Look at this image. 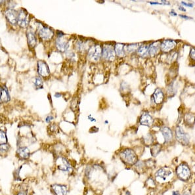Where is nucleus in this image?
Segmentation results:
<instances>
[{
  "label": "nucleus",
  "instance_id": "1",
  "mask_svg": "<svg viewBox=\"0 0 195 195\" xmlns=\"http://www.w3.org/2000/svg\"><path fill=\"white\" fill-rule=\"evenodd\" d=\"M120 157L122 160L129 165H134L138 160L137 156L131 149H126L122 150L120 153Z\"/></svg>",
  "mask_w": 195,
  "mask_h": 195
},
{
  "label": "nucleus",
  "instance_id": "2",
  "mask_svg": "<svg viewBox=\"0 0 195 195\" xmlns=\"http://www.w3.org/2000/svg\"><path fill=\"white\" fill-rule=\"evenodd\" d=\"M176 174L179 179L183 181H187L190 177L191 172L188 166L185 164H181L177 167Z\"/></svg>",
  "mask_w": 195,
  "mask_h": 195
},
{
  "label": "nucleus",
  "instance_id": "3",
  "mask_svg": "<svg viewBox=\"0 0 195 195\" xmlns=\"http://www.w3.org/2000/svg\"><path fill=\"white\" fill-rule=\"evenodd\" d=\"M102 56L105 60L114 61L116 57L114 47L111 44H104L102 48Z\"/></svg>",
  "mask_w": 195,
  "mask_h": 195
},
{
  "label": "nucleus",
  "instance_id": "4",
  "mask_svg": "<svg viewBox=\"0 0 195 195\" xmlns=\"http://www.w3.org/2000/svg\"><path fill=\"white\" fill-rule=\"evenodd\" d=\"M175 136L177 141L183 145H187L189 143L190 137L186 132L184 131L183 128L180 126H177L175 130Z\"/></svg>",
  "mask_w": 195,
  "mask_h": 195
},
{
  "label": "nucleus",
  "instance_id": "5",
  "mask_svg": "<svg viewBox=\"0 0 195 195\" xmlns=\"http://www.w3.org/2000/svg\"><path fill=\"white\" fill-rule=\"evenodd\" d=\"M102 55V48L99 44H95L89 49L88 56L93 61H98Z\"/></svg>",
  "mask_w": 195,
  "mask_h": 195
},
{
  "label": "nucleus",
  "instance_id": "6",
  "mask_svg": "<svg viewBox=\"0 0 195 195\" xmlns=\"http://www.w3.org/2000/svg\"><path fill=\"white\" fill-rule=\"evenodd\" d=\"M176 45L177 43L175 41L171 40H166L161 43L160 48L162 52L168 53L171 51V50H173L176 47Z\"/></svg>",
  "mask_w": 195,
  "mask_h": 195
},
{
  "label": "nucleus",
  "instance_id": "7",
  "mask_svg": "<svg viewBox=\"0 0 195 195\" xmlns=\"http://www.w3.org/2000/svg\"><path fill=\"white\" fill-rule=\"evenodd\" d=\"M17 22L18 25L22 28H25L28 24V15L25 11H21L18 13L17 21Z\"/></svg>",
  "mask_w": 195,
  "mask_h": 195
},
{
  "label": "nucleus",
  "instance_id": "8",
  "mask_svg": "<svg viewBox=\"0 0 195 195\" xmlns=\"http://www.w3.org/2000/svg\"><path fill=\"white\" fill-rule=\"evenodd\" d=\"M39 36L44 40H49L53 36V32L48 27H42L39 30Z\"/></svg>",
  "mask_w": 195,
  "mask_h": 195
},
{
  "label": "nucleus",
  "instance_id": "9",
  "mask_svg": "<svg viewBox=\"0 0 195 195\" xmlns=\"http://www.w3.org/2000/svg\"><path fill=\"white\" fill-rule=\"evenodd\" d=\"M57 164L58 169L63 171H68L71 169V164L67 159L64 157H61L57 159Z\"/></svg>",
  "mask_w": 195,
  "mask_h": 195
},
{
  "label": "nucleus",
  "instance_id": "10",
  "mask_svg": "<svg viewBox=\"0 0 195 195\" xmlns=\"http://www.w3.org/2000/svg\"><path fill=\"white\" fill-rule=\"evenodd\" d=\"M139 122L143 126L151 127L153 124V119L152 116L147 112H144L139 120Z\"/></svg>",
  "mask_w": 195,
  "mask_h": 195
},
{
  "label": "nucleus",
  "instance_id": "11",
  "mask_svg": "<svg viewBox=\"0 0 195 195\" xmlns=\"http://www.w3.org/2000/svg\"><path fill=\"white\" fill-rule=\"evenodd\" d=\"M52 190L55 195H67L68 193L67 187L64 185L55 184L52 185Z\"/></svg>",
  "mask_w": 195,
  "mask_h": 195
},
{
  "label": "nucleus",
  "instance_id": "12",
  "mask_svg": "<svg viewBox=\"0 0 195 195\" xmlns=\"http://www.w3.org/2000/svg\"><path fill=\"white\" fill-rule=\"evenodd\" d=\"M172 174V172L170 169L169 168H161L158 170L156 173V177L157 178L160 179L162 180H166L170 175Z\"/></svg>",
  "mask_w": 195,
  "mask_h": 195
},
{
  "label": "nucleus",
  "instance_id": "13",
  "mask_svg": "<svg viewBox=\"0 0 195 195\" xmlns=\"http://www.w3.org/2000/svg\"><path fill=\"white\" fill-rule=\"evenodd\" d=\"M38 73L42 76H48L49 74L48 66L45 62L40 61L38 62Z\"/></svg>",
  "mask_w": 195,
  "mask_h": 195
},
{
  "label": "nucleus",
  "instance_id": "14",
  "mask_svg": "<svg viewBox=\"0 0 195 195\" xmlns=\"http://www.w3.org/2000/svg\"><path fill=\"white\" fill-rule=\"evenodd\" d=\"M160 131L163 135L164 139V142L166 143H170L173 139V134L170 128L166 126L163 127L160 130Z\"/></svg>",
  "mask_w": 195,
  "mask_h": 195
},
{
  "label": "nucleus",
  "instance_id": "15",
  "mask_svg": "<svg viewBox=\"0 0 195 195\" xmlns=\"http://www.w3.org/2000/svg\"><path fill=\"white\" fill-rule=\"evenodd\" d=\"M5 16L7 18V20H8L11 24H15L17 21L18 12L12 9H9L6 11Z\"/></svg>",
  "mask_w": 195,
  "mask_h": 195
},
{
  "label": "nucleus",
  "instance_id": "16",
  "mask_svg": "<svg viewBox=\"0 0 195 195\" xmlns=\"http://www.w3.org/2000/svg\"><path fill=\"white\" fill-rule=\"evenodd\" d=\"M56 45L57 49L61 52H64L69 47V44L64 40H62L61 37H58L56 41Z\"/></svg>",
  "mask_w": 195,
  "mask_h": 195
},
{
  "label": "nucleus",
  "instance_id": "17",
  "mask_svg": "<svg viewBox=\"0 0 195 195\" xmlns=\"http://www.w3.org/2000/svg\"><path fill=\"white\" fill-rule=\"evenodd\" d=\"M153 99L157 104H160L164 99V95L160 89H156L153 93Z\"/></svg>",
  "mask_w": 195,
  "mask_h": 195
},
{
  "label": "nucleus",
  "instance_id": "18",
  "mask_svg": "<svg viewBox=\"0 0 195 195\" xmlns=\"http://www.w3.org/2000/svg\"><path fill=\"white\" fill-rule=\"evenodd\" d=\"M160 44L159 42H154L149 45L148 53L151 56H154L159 52Z\"/></svg>",
  "mask_w": 195,
  "mask_h": 195
},
{
  "label": "nucleus",
  "instance_id": "19",
  "mask_svg": "<svg viewBox=\"0 0 195 195\" xmlns=\"http://www.w3.org/2000/svg\"><path fill=\"white\" fill-rule=\"evenodd\" d=\"M17 153L22 159H28L30 157V150L27 147H21L17 150Z\"/></svg>",
  "mask_w": 195,
  "mask_h": 195
},
{
  "label": "nucleus",
  "instance_id": "20",
  "mask_svg": "<svg viewBox=\"0 0 195 195\" xmlns=\"http://www.w3.org/2000/svg\"><path fill=\"white\" fill-rule=\"evenodd\" d=\"M0 100L3 102H7L10 100V96L5 87H0Z\"/></svg>",
  "mask_w": 195,
  "mask_h": 195
},
{
  "label": "nucleus",
  "instance_id": "21",
  "mask_svg": "<svg viewBox=\"0 0 195 195\" xmlns=\"http://www.w3.org/2000/svg\"><path fill=\"white\" fill-rule=\"evenodd\" d=\"M114 51L116 53V55H118V57H124L125 55L124 44H116L114 47Z\"/></svg>",
  "mask_w": 195,
  "mask_h": 195
},
{
  "label": "nucleus",
  "instance_id": "22",
  "mask_svg": "<svg viewBox=\"0 0 195 195\" xmlns=\"http://www.w3.org/2000/svg\"><path fill=\"white\" fill-rule=\"evenodd\" d=\"M148 49H149V45L146 44H143L142 45L139 47L137 51L140 56L145 57L149 55V53H148Z\"/></svg>",
  "mask_w": 195,
  "mask_h": 195
},
{
  "label": "nucleus",
  "instance_id": "23",
  "mask_svg": "<svg viewBox=\"0 0 195 195\" xmlns=\"http://www.w3.org/2000/svg\"><path fill=\"white\" fill-rule=\"evenodd\" d=\"M27 38H28V45L31 48H34V47L36 44V39L35 37L34 33L32 32H27Z\"/></svg>",
  "mask_w": 195,
  "mask_h": 195
},
{
  "label": "nucleus",
  "instance_id": "24",
  "mask_svg": "<svg viewBox=\"0 0 195 195\" xmlns=\"http://www.w3.org/2000/svg\"><path fill=\"white\" fill-rule=\"evenodd\" d=\"M162 147L160 144H156V145H153V147L151 148V154L154 157H157V156L160 153V152L161 151Z\"/></svg>",
  "mask_w": 195,
  "mask_h": 195
},
{
  "label": "nucleus",
  "instance_id": "25",
  "mask_svg": "<svg viewBox=\"0 0 195 195\" xmlns=\"http://www.w3.org/2000/svg\"><path fill=\"white\" fill-rule=\"evenodd\" d=\"M139 47V45L138 44H133L127 45L126 46V52H127L129 53H134L135 51H137Z\"/></svg>",
  "mask_w": 195,
  "mask_h": 195
},
{
  "label": "nucleus",
  "instance_id": "26",
  "mask_svg": "<svg viewBox=\"0 0 195 195\" xmlns=\"http://www.w3.org/2000/svg\"><path fill=\"white\" fill-rule=\"evenodd\" d=\"M34 84L36 89H40L43 88V84H44V83H43L42 79L40 77H36L35 78Z\"/></svg>",
  "mask_w": 195,
  "mask_h": 195
},
{
  "label": "nucleus",
  "instance_id": "27",
  "mask_svg": "<svg viewBox=\"0 0 195 195\" xmlns=\"http://www.w3.org/2000/svg\"><path fill=\"white\" fill-rule=\"evenodd\" d=\"M7 143V138L6 134L4 131L0 130V145H5Z\"/></svg>",
  "mask_w": 195,
  "mask_h": 195
},
{
  "label": "nucleus",
  "instance_id": "28",
  "mask_svg": "<svg viewBox=\"0 0 195 195\" xmlns=\"http://www.w3.org/2000/svg\"><path fill=\"white\" fill-rule=\"evenodd\" d=\"M194 55H195V51H194V48H191L190 51V57H191L193 60L194 59Z\"/></svg>",
  "mask_w": 195,
  "mask_h": 195
},
{
  "label": "nucleus",
  "instance_id": "29",
  "mask_svg": "<svg viewBox=\"0 0 195 195\" xmlns=\"http://www.w3.org/2000/svg\"><path fill=\"white\" fill-rule=\"evenodd\" d=\"M181 4H183V5L187 6V7H193V3H187V2H181Z\"/></svg>",
  "mask_w": 195,
  "mask_h": 195
},
{
  "label": "nucleus",
  "instance_id": "30",
  "mask_svg": "<svg viewBox=\"0 0 195 195\" xmlns=\"http://www.w3.org/2000/svg\"><path fill=\"white\" fill-rule=\"evenodd\" d=\"M179 17H180L181 18H185V19H193V18H191V17H189L188 16H187V15H179Z\"/></svg>",
  "mask_w": 195,
  "mask_h": 195
},
{
  "label": "nucleus",
  "instance_id": "31",
  "mask_svg": "<svg viewBox=\"0 0 195 195\" xmlns=\"http://www.w3.org/2000/svg\"><path fill=\"white\" fill-rule=\"evenodd\" d=\"M53 119V117L51 116H49L47 117V118H46V122H51V120H52Z\"/></svg>",
  "mask_w": 195,
  "mask_h": 195
},
{
  "label": "nucleus",
  "instance_id": "32",
  "mask_svg": "<svg viewBox=\"0 0 195 195\" xmlns=\"http://www.w3.org/2000/svg\"><path fill=\"white\" fill-rule=\"evenodd\" d=\"M161 3L162 4H164V5H170V3L169 2L166 1V0H162Z\"/></svg>",
  "mask_w": 195,
  "mask_h": 195
},
{
  "label": "nucleus",
  "instance_id": "33",
  "mask_svg": "<svg viewBox=\"0 0 195 195\" xmlns=\"http://www.w3.org/2000/svg\"><path fill=\"white\" fill-rule=\"evenodd\" d=\"M170 15H171V16H173V17H176V16H177V14L176 13H175V11H170Z\"/></svg>",
  "mask_w": 195,
  "mask_h": 195
},
{
  "label": "nucleus",
  "instance_id": "34",
  "mask_svg": "<svg viewBox=\"0 0 195 195\" xmlns=\"http://www.w3.org/2000/svg\"><path fill=\"white\" fill-rule=\"evenodd\" d=\"M150 4L151 5H162V3H159V2H149Z\"/></svg>",
  "mask_w": 195,
  "mask_h": 195
},
{
  "label": "nucleus",
  "instance_id": "35",
  "mask_svg": "<svg viewBox=\"0 0 195 195\" xmlns=\"http://www.w3.org/2000/svg\"><path fill=\"white\" fill-rule=\"evenodd\" d=\"M17 195H30V194L26 192H24V191H22V192H20Z\"/></svg>",
  "mask_w": 195,
  "mask_h": 195
},
{
  "label": "nucleus",
  "instance_id": "36",
  "mask_svg": "<svg viewBox=\"0 0 195 195\" xmlns=\"http://www.w3.org/2000/svg\"><path fill=\"white\" fill-rule=\"evenodd\" d=\"M179 9L180 10V11H184V12H185L186 11V9L184 8V7H183V6H179Z\"/></svg>",
  "mask_w": 195,
  "mask_h": 195
},
{
  "label": "nucleus",
  "instance_id": "37",
  "mask_svg": "<svg viewBox=\"0 0 195 195\" xmlns=\"http://www.w3.org/2000/svg\"><path fill=\"white\" fill-rule=\"evenodd\" d=\"M88 119L90 120L91 121V122H96V120L95 118H92V117H91V116H88Z\"/></svg>",
  "mask_w": 195,
  "mask_h": 195
},
{
  "label": "nucleus",
  "instance_id": "38",
  "mask_svg": "<svg viewBox=\"0 0 195 195\" xmlns=\"http://www.w3.org/2000/svg\"><path fill=\"white\" fill-rule=\"evenodd\" d=\"M173 195H181V194L179 193V192H178V191H174V192H173Z\"/></svg>",
  "mask_w": 195,
  "mask_h": 195
},
{
  "label": "nucleus",
  "instance_id": "39",
  "mask_svg": "<svg viewBox=\"0 0 195 195\" xmlns=\"http://www.w3.org/2000/svg\"><path fill=\"white\" fill-rule=\"evenodd\" d=\"M183 195H190V194H189V193H184Z\"/></svg>",
  "mask_w": 195,
  "mask_h": 195
},
{
  "label": "nucleus",
  "instance_id": "40",
  "mask_svg": "<svg viewBox=\"0 0 195 195\" xmlns=\"http://www.w3.org/2000/svg\"><path fill=\"white\" fill-rule=\"evenodd\" d=\"M3 2V1H0V4H2Z\"/></svg>",
  "mask_w": 195,
  "mask_h": 195
},
{
  "label": "nucleus",
  "instance_id": "41",
  "mask_svg": "<svg viewBox=\"0 0 195 195\" xmlns=\"http://www.w3.org/2000/svg\"><path fill=\"white\" fill-rule=\"evenodd\" d=\"M105 124H108V121H105Z\"/></svg>",
  "mask_w": 195,
  "mask_h": 195
}]
</instances>
